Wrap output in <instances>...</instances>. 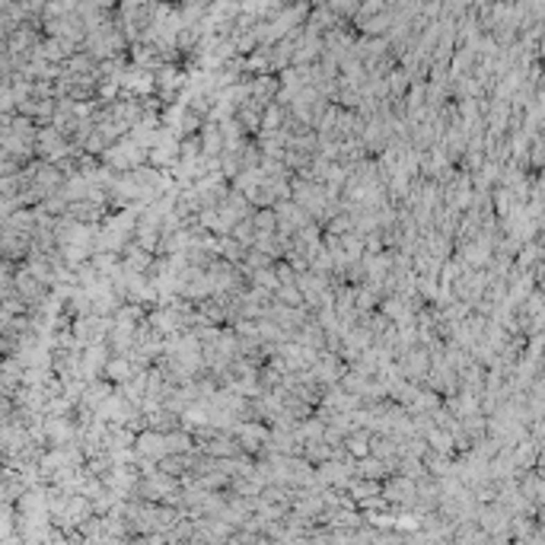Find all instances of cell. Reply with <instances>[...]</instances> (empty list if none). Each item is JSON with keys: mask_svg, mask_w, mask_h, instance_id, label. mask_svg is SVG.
Returning a JSON list of instances; mask_svg holds the SVG:
<instances>
[{"mask_svg": "<svg viewBox=\"0 0 545 545\" xmlns=\"http://www.w3.org/2000/svg\"><path fill=\"white\" fill-rule=\"evenodd\" d=\"M418 526H421V517H415V514L395 517V530H418Z\"/></svg>", "mask_w": 545, "mask_h": 545, "instance_id": "4", "label": "cell"}, {"mask_svg": "<svg viewBox=\"0 0 545 545\" xmlns=\"http://www.w3.org/2000/svg\"><path fill=\"white\" fill-rule=\"evenodd\" d=\"M35 150H39L42 157H51V163H55V159H61L71 147H67V141H64L58 131H42V135L35 137Z\"/></svg>", "mask_w": 545, "mask_h": 545, "instance_id": "2", "label": "cell"}, {"mask_svg": "<svg viewBox=\"0 0 545 545\" xmlns=\"http://www.w3.org/2000/svg\"><path fill=\"white\" fill-rule=\"evenodd\" d=\"M370 440H373V437L367 434V431L351 434L348 437V453H351V456H370Z\"/></svg>", "mask_w": 545, "mask_h": 545, "instance_id": "3", "label": "cell"}, {"mask_svg": "<svg viewBox=\"0 0 545 545\" xmlns=\"http://www.w3.org/2000/svg\"><path fill=\"white\" fill-rule=\"evenodd\" d=\"M144 159H150V150L141 147L135 137H125V141H119L115 147L105 150V163L112 169H137L144 166Z\"/></svg>", "mask_w": 545, "mask_h": 545, "instance_id": "1", "label": "cell"}]
</instances>
